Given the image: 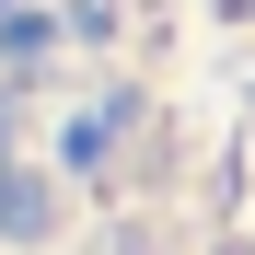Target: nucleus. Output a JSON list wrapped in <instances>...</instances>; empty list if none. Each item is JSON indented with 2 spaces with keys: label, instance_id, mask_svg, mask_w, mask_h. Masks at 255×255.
<instances>
[{
  "label": "nucleus",
  "instance_id": "nucleus-1",
  "mask_svg": "<svg viewBox=\"0 0 255 255\" xmlns=\"http://www.w3.org/2000/svg\"><path fill=\"white\" fill-rule=\"evenodd\" d=\"M232 12H255V0H232Z\"/></svg>",
  "mask_w": 255,
  "mask_h": 255
}]
</instances>
